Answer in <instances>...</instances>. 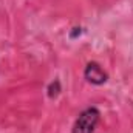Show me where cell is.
Instances as JSON below:
<instances>
[{
  "label": "cell",
  "instance_id": "3957f363",
  "mask_svg": "<svg viewBox=\"0 0 133 133\" xmlns=\"http://www.w3.org/2000/svg\"><path fill=\"white\" fill-rule=\"evenodd\" d=\"M61 82L57 81V79H54L50 85H48V88H46V91H48V98L50 99H54V98H57L59 96V93H61Z\"/></svg>",
  "mask_w": 133,
  "mask_h": 133
},
{
  "label": "cell",
  "instance_id": "6da1fadb",
  "mask_svg": "<svg viewBox=\"0 0 133 133\" xmlns=\"http://www.w3.org/2000/svg\"><path fill=\"white\" fill-rule=\"evenodd\" d=\"M101 119V111L96 107H88L76 118L71 133H95Z\"/></svg>",
  "mask_w": 133,
  "mask_h": 133
},
{
  "label": "cell",
  "instance_id": "7a4b0ae2",
  "mask_svg": "<svg viewBox=\"0 0 133 133\" xmlns=\"http://www.w3.org/2000/svg\"><path fill=\"white\" fill-rule=\"evenodd\" d=\"M84 77L88 84L91 85H104L108 81V73L102 68L99 62H88L85 70H84Z\"/></svg>",
  "mask_w": 133,
  "mask_h": 133
}]
</instances>
